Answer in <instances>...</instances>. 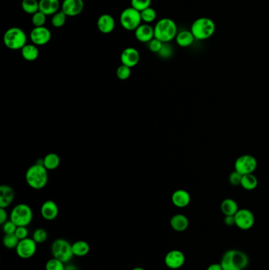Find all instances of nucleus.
Listing matches in <instances>:
<instances>
[{
    "instance_id": "1",
    "label": "nucleus",
    "mask_w": 269,
    "mask_h": 270,
    "mask_svg": "<svg viewBox=\"0 0 269 270\" xmlns=\"http://www.w3.org/2000/svg\"><path fill=\"white\" fill-rule=\"evenodd\" d=\"M248 256L238 249H229L224 253L220 264L223 270H244L248 265Z\"/></svg>"
},
{
    "instance_id": "2",
    "label": "nucleus",
    "mask_w": 269,
    "mask_h": 270,
    "mask_svg": "<svg viewBox=\"0 0 269 270\" xmlns=\"http://www.w3.org/2000/svg\"><path fill=\"white\" fill-rule=\"evenodd\" d=\"M25 180L27 184L34 190H41L45 187L48 181L47 168L39 164L32 165L25 173Z\"/></svg>"
},
{
    "instance_id": "3",
    "label": "nucleus",
    "mask_w": 269,
    "mask_h": 270,
    "mask_svg": "<svg viewBox=\"0 0 269 270\" xmlns=\"http://www.w3.org/2000/svg\"><path fill=\"white\" fill-rule=\"evenodd\" d=\"M178 34L176 23L168 18L161 19L154 26V37L163 43H169Z\"/></svg>"
},
{
    "instance_id": "4",
    "label": "nucleus",
    "mask_w": 269,
    "mask_h": 270,
    "mask_svg": "<svg viewBox=\"0 0 269 270\" xmlns=\"http://www.w3.org/2000/svg\"><path fill=\"white\" fill-rule=\"evenodd\" d=\"M190 31L193 33V37L195 40L204 41L207 40L213 36L216 31V24L213 20L202 17L199 19H196L192 24Z\"/></svg>"
},
{
    "instance_id": "5",
    "label": "nucleus",
    "mask_w": 269,
    "mask_h": 270,
    "mask_svg": "<svg viewBox=\"0 0 269 270\" xmlns=\"http://www.w3.org/2000/svg\"><path fill=\"white\" fill-rule=\"evenodd\" d=\"M26 33L18 27L7 29L3 35V43L6 48L11 50H19L27 44Z\"/></svg>"
},
{
    "instance_id": "6",
    "label": "nucleus",
    "mask_w": 269,
    "mask_h": 270,
    "mask_svg": "<svg viewBox=\"0 0 269 270\" xmlns=\"http://www.w3.org/2000/svg\"><path fill=\"white\" fill-rule=\"evenodd\" d=\"M53 258L64 262L65 264L70 262L74 257L72 244L65 239H57L52 243L51 247Z\"/></svg>"
},
{
    "instance_id": "7",
    "label": "nucleus",
    "mask_w": 269,
    "mask_h": 270,
    "mask_svg": "<svg viewBox=\"0 0 269 270\" xmlns=\"http://www.w3.org/2000/svg\"><path fill=\"white\" fill-rule=\"evenodd\" d=\"M33 217L32 208L23 203L15 206L10 214V220L18 227H27L33 221Z\"/></svg>"
},
{
    "instance_id": "8",
    "label": "nucleus",
    "mask_w": 269,
    "mask_h": 270,
    "mask_svg": "<svg viewBox=\"0 0 269 270\" xmlns=\"http://www.w3.org/2000/svg\"><path fill=\"white\" fill-rule=\"evenodd\" d=\"M142 21L140 11H137L132 6L125 8L120 15L121 25L127 31H135L137 28L142 25Z\"/></svg>"
},
{
    "instance_id": "9",
    "label": "nucleus",
    "mask_w": 269,
    "mask_h": 270,
    "mask_svg": "<svg viewBox=\"0 0 269 270\" xmlns=\"http://www.w3.org/2000/svg\"><path fill=\"white\" fill-rule=\"evenodd\" d=\"M257 167V159L252 155H243L234 162V170L243 175L253 173Z\"/></svg>"
},
{
    "instance_id": "10",
    "label": "nucleus",
    "mask_w": 269,
    "mask_h": 270,
    "mask_svg": "<svg viewBox=\"0 0 269 270\" xmlns=\"http://www.w3.org/2000/svg\"><path fill=\"white\" fill-rule=\"evenodd\" d=\"M234 219L237 228L243 231L252 228L255 224L254 214L247 208L238 209L236 214L234 215Z\"/></svg>"
},
{
    "instance_id": "11",
    "label": "nucleus",
    "mask_w": 269,
    "mask_h": 270,
    "mask_svg": "<svg viewBox=\"0 0 269 270\" xmlns=\"http://www.w3.org/2000/svg\"><path fill=\"white\" fill-rule=\"evenodd\" d=\"M37 243L33 238H26L19 241L17 246L16 254L19 258L22 259H29L33 258L37 249Z\"/></svg>"
},
{
    "instance_id": "12",
    "label": "nucleus",
    "mask_w": 269,
    "mask_h": 270,
    "mask_svg": "<svg viewBox=\"0 0 269 270\" xmlns=\"http://www.w3.org/2000/svg\"><path fill=\"white\" fill-rule=\"evenodd\" d=\"M186 262V256L179 249H172L165 255V263L166 267L171 270L182 268Z\"/></svg>"
},
{
    "instance_id": "13",
    "label": "nucleus",
    "mask_w": 269,
    "mask_h": 270,
    "mask_svg": "<svg viewBox=\"0 0 269 270\" xmlns=\"http://www.w3.org/2000/svg\"><path fill=\"white\" fill-rule=\"evenodd\" d=\"M51 39L52 33L45 26L34 27L30 33V40L37 46L45 45Z\"/></svg>"
},
{
    "instance_id": "14",
    "label": "nucleus",
    "mask_w": 269,
    "mask_h": 270,
    "mask_svg": "<svg viewBox=\"0 0 269 270\" xmlns=\"http://www.w3.org/2000/svg\"><path fill=\"white\" fill-rule=\"evenodd\" d=\"M84 6L83 0H63L62 11L66 14V16L75 17L83 12Z\"/></svg>"
},
{
    "instance_id": "15",
    "label": "nucleus",
    "mask_w": 269,
    "mask_h": 270,
    "mask_svg": "<svg viewBox=\"0 0 269 270\" xmlns=\"http://www.w3.org/2000/svg\"><path fill=\"white\" fill-rule=\"evenodd\" d=\"M120 59H121L122 64L132 68L140 61V53L136 48L129 47L123 51Z\"/></svg>"
},
{
    "instance_id": "16",
    "label": "nucleus",
    "mask_w": 269,
    "mask_h": 270,
    "mask_svg": "<svg viewBox=\"0 0 269 270\" xmlns=\"http://www.w3.org/2000/svg\"><path fill=\"white\" fill-rule=\"evenodd\" d=\"M136 39L142 43H148L154 38V27L148 24H142L134 31Z\"/></svg>"
},
{
    "instance_id": "17",
    "label": "nucleus",
    "mask_w": 269,
    "mask_h": 270,
    "mask_svg": "<svg viewBox=\"0 0 269 270\" xmlns=\"http://www.w3.org/2000/svg\"><path fill=\"white\" fill-rule=\"evenodd\" d=\"M41 214L44 220L54 221L59 215V207L54 201L47 200L43 202L41 208Z\"/></svg>"
},
{
    "instance_id": "18",
    "label": "nucleus",
    "mask_w": 269,
    "mask_h": 270,
    "mask_svg": "<svg viewBox=\"0 0 269 270\" xmlns=\"http://www.w3.org/2000/svg\"><path fill=\"white\" fill-rule=\"evenodd\" d=\"M97 28L99 31L103 34L112 33L115 28V19L108 14L101 15L97 20Z\"/></svg>"
},
{
    "instance_id": "19",
    "label": "nucleus",
    "mask_w": 269,
    "mask_h": 270,
    "mask_svg": "<svg viewBox=\"0 0 269 270\" xmlns=\"http://www.w3.org/2000/svg\"><path fill=\"white\" fill-rule=\"evenodd\" d=\"M190 194L185 190H177L173 193L171 202L178 208H185L190 203Z\"/></svg>"
},
{
    "instance_id": "20",
    "label": "nucleus",
    "mask_w": 269,
    "mask_h": 270,
    "mask_svg": "<svg viewBox=\"0 0 269 270\" xmlns=\"http://www.w3.org/2000/svg\"><path fill=\"white\" fill-rule=\"evenodd\" d=\"M15 199V190L8 185L0 187V208H7Z\"/></svg>"
},
{
    "instance_id": "21",
    "label": "nucleus",
    "mask_w": 269,
    "mask_h": 270,
    "mask_svg": "<svg viewBox=\"0 0 269 270\" xmlns=\"http://www.w3.org/2000/svg\"><path fill=\"white\" fill-rule=\"evenodd\" d=\"M60 0H40L39 11L44 15H54L60 10Z\"/></svg>"
},
{
    "instance_id": "22",
    "label": "nucleus",
    "mask_w": 269,
    "mask_h": 270,
    "mask_svg": "<svg viewBox=\"0 0 269 270\" xmlns=\"http://www.w3.org/2000/svg\"><path fill=\"white\" fill-rule=\"evenodd\" d=\"M171 228L178 232L184 231L189 227V219L183 214H175L170 221Z\"/></svg>"
},
{
    "instance_id": "23",
    "label": "nucleus",
    "mask_w": 269,
    "mask_h": 270,
    "mask_svg": "<svg viewBox=\"0 0 269 270\" xmlns=\"http://www.w3.org/2000/svg\"><path fill=\"white\" fill-rule=\"evenodd\" d=\"M194 37L190 30H183L179 32L175 37V41L178 45L182 48H187L191 45L194 42Z\"/></svg>"
},
{
    "instance_id": "24",
    "label": "nucleus",
    "mask_w": 269,
    "mask_h": 270,
    "mask_svg": "<svg viewBox=\"0 0 269 270\" xmlns=\"http://www.w3.org/2000/svg\"><path fill=\"white\" fill-rule=\"evenodd\" d=\"M220 208L224 216H234L239 209L238 203L232 198L224 199L221 203Z\"/></svg>"
},
{
    "instance_id": "25",
    "label": "nucleus",
    "mask_w": 269,
    "mask_h": 270,
    "mask_svg": "<svg viewBox=\"0 0 269 270\" xmlns=\"http://www.w3.org/2000/svg\"><path fill=\"white\" fill-rule=\"evenodd\" d=\"M21 56L26 61H35L39 57V50L35 44H25L21 49Z\"/></svg>"
},
{
    "instance_id": "26",
    "label": "nucleus",
    "mask_w": 269,
    "mask_h": 270,
    "mask_svg": "<svg viewBox=\"0 0 269 270\" xmlns=\"http://www.w3.org/2000/svg\"><path fill=\"white\" fill-rule=\"evenodd\" d=\"M74 255L76 257H84L90 251V245L84 240H78L72 244Z\"/></svg>"
},
{
    "instance_id": "27",
    "label": "nucleus",
    "mask_w": 269,
    "mask_h": 270,
    "mask_svg": "<svg viewBox=\"0 0 269 270\" xmlns=\"http://www.w3.org/2000/svg\"><path fill=\"white\" fill-rule=\"evenodd\" d=\"M257 185H258V180L253 173L243 175L241 186L242 187L244 188L245 190H254Z\"/></svg>"
},
{
    "instance_id": "28",
    "label": "nucleus",
    "mask_w": 269,
    "mask_h": 270,
    "mask_svg": "<svg viewBox=\"0 0 269 270\" xmlns=\"http://www.w3.org/2000/svg\"><path fill=\"white\" fill-rule=\"evenodd\" d=\"M60 165V158L56 153H48L43 158V166L47 170L56 169Z\"/></svg>"
},
{
    "instance_id": "29",
    "label": "nucleus",
    "mask_w": 269,
    "mask_h": 270,
    "mask_svg": "<svg viewBox=\"0 0 269 270\" xmlns=\"http://www.w3.org/2000/svg\"><path fill=\"white\" fill-rule=\"evenodd\" d=\"M21 8L26 14L34 15L39 11V2L37 0H22Z\"/></svg>"
},
{
    "instance_id": "30",
    "label": "nucleus",
    "mask_w": 269,
    "mask_h": 270,
    "mask_svg": "<svg viewBox=\"0 0 269 270\" xmlns=\"http://www.w3.org/2000/svg\"><path fill=\"white\" fill-rule=\"evenodd\" d=\"M20 239L17 237L15 234H6L2 239V244L7 249H16Z\"/></svg>"
},
{
    "instance_id": "31",
    "label": "nucleus",
    "mask_w": 269,
    "mask_h": 270,
    "mask_svg": "<svg viewBox=\"0 0 269 270\" xmlns=\"http://www.w3.org/2000/svg\"><path fill=\"white\" fill-rule=\"evenodd\" d=\"M66 15L62 11H58L52 15V24L55 28H61L66 21Z\"/></svg>"
},
{
    "instance_id": "32",
    "label": "nucleus",
    "mask_w": 269,
    "mask_h": 270,
    "mask_svg": "<svg viewBox=\"0 0 269 270\" xmlns=\"http://www.w3.org/2000/svg\"><path fill=\"white\" fill-rule=\"evenodd\" d=\"M141 17H142V21H144L146 24L154 21L156 19V12L154 9L152 7H148L144 11H141Z\"/></svg>"
},
{
    "instance_id": "33",
    "label": "nucleus",
    "mask_w": 269,
    "mask_h": 270,
    "mask_svg": "<svg viewBox=\"0 0 269 270\" xmlns=\"http://www.w3.org/2000/svg\"><path fill=\"white\" fill-rule=\"evenodd\" d=\"M46 270H65V263L60 260L53 258L46 262Z\"/></svg>"
},
{
    "instance_id": "34",
    "label": "nucleus",
    "mask_w": 269,
    "mask_h": 270,
    "mask_svg": "<svg viewBox=\"0 0 269 270\" xmlns=\"http://www.w3.org/2000/svg\"><path fill=\"white\" fill-rule=\"evenodd\" d=\"M47 237L48 235L45 229L37 228L33 231V239L37 244H43L47 241Z\"/></svg>"
},
{
    "instance_id": "35",
    "label": "nucleus",
    "mask_w": 269,
    "mask_h": 270,
    "mask_svg": "<svg viewBox=\"0 0 269 270\" xmlns=\"http://www.w3.org/2000/svg\"><path fill=\"white\" fill-rule=\"evenodd\" d=\"M131 6L137 11H142L148 7H150L152 0H131Z\"/></svg>"
},
{
    "instance_id": "36",
    "label": "nucleus",
    "mask_w": 269,
    "mask_h": 270,
    "mask_svg": "<svg viewBox=\"0 0 269 270\" xmlns=\"http://www.w3.org/2000/svg\"><path fill=\"white\" fill-rule=\"evenodd\" d=\"M47 20V15H44L43 13L38 11L33 15L32 17V23L34 27L44 26V24Z\"/></svg>"
},
{
    "instance_id": "37",
    "label": "nucleus",
    "mask_w": 269,
    "mask_h": 270,
    "mask_svg": "<svg viewBox=\"0 0 269 270\" xmlns=\"http://www.w3.org/2000/svg\"><path fill=\"white\" fill-rule=\"evenodd\" d=\"M129 66H125L124 64H122L121 66L118 67L116 70V74H117L118 79L120 80H126L129 79L130 74H131V70Z\"/></svg>"
},
{
    "instance_id": "38",
    "label": "nucleus",
    "mask_w": 269,
    "mask_h": 270,
    "mask_svg": "<svg viewBox=\"0 0 269 270\" xmlns=\"http://www.w3.org/2000/svg\"><path fill=\"white\" fill-rule=\"evenodd\" d=\"M163 44H164V43L162 42L154 37L152 41L148 43V49L150 50L151 52H154V53H159L161 48H162Z\"/></svg>"
},
{
    "instance_id": "39",
    "label": "nucleus",
    "mask_w": 269,
    "mask_h": 270,
    "mask_svg": "<svg viewBox=\"0 0 269 270\" xmlns=\"http://www.w3.org/2000/svg\"><path fill=\"white\" fill-rule=\"evenodd\" d=\"M159 56L164 59L170 58L173 54V48L168 43H164L162 48L159 52Z\"/></svg>"
},
{
    "instance_id": "40",
    "label": "nucleus",
    "mask_w": 269,
    "mask_h": 270,
    "mask_svg": "<svg viewBox=\"0 0 269 270\" xmlns=\"http://www.w3.org/2000/svg\"><path fill=\"white\" fill-rule=\"evenodd\" d=\"M242 178H243V175H241L240 173H238V171L234 170L229 175V182L231 185L234 187H237V186H241V182H242Z\"/></svg>"
},
{
    "instance_id": "41",
    "label": "nucleus",
    "mask_w": 269,
    "mask_h": 270,
    "mask_svg": "<svg viewBox=\"0 0 269 270\" xmlns=\"http://www.w3.org/2000/svg\"><path fill=\"white\" fill-rule=\"evenodd\" d=\"M2 225V231L4 232L5 235L6 234H15L17 228H18V226L15 225V223L11 221V220L6 221V223H4Z\"/></svg>"
},
{
    "instance_id": "42",
    "label": "nucleus",
    "mask_w": 269,
    "mask_h": 270,
    "mask_svg": "<svg viewBox=\"0 0 269 270\" xmlns=\"http://www.w3.org/2000/svg\"><path fill=\"white\" fill-rule=\"evenodd\" d=\"M15 234L16 235L17 237L19 238L20 240H21V239L28 238L29 231H28L26 227H18Z\"/></svg>"
},
{
    "instance_id": "43",
    "label": "nucleus",
    "mask_w": 269,
    "mask_h": 270,
    "mask_svg": "<svg viewBox=\"0 0 269 270\" xmlns=\"http://www.w3.org/2000/svg\"><path fill=\"white\" fill-rule=\"evenodd\" d=\"M8 213L6 212V208H0V224L3 225L7 221Z\"/></svg>"
},
{
    "instance_id": "44",
    "label": "nucleus",
    "mask_w": 269,
    "mask_h": 270,
    "mask_svg": "<svg viewBox=\"0 0 269 270\" xmlns=\"http://www.w3.org/2000/svg\"><path fill=\"white\" fill-rule=\"evenodd\" d=\"M224 222L227 226H234L235 225V219L234 216H225L224 219Z\"/></svg>"
},
{
    "instance_id": "45",
    "label": "nucleus",
    "mask_w": 269,
    "mask_h": 270,
    "mask_svg": "<svg viewBox=\"0 0 269 270\" xmlns=\"http://www.w3.org/2000/svg\"><path fill=\"white\" fill-rule=\"evenodd\" d=\"M206 270H223V268L220 263H214L210 265Z\"/></svg>"
},
{
    "instance_id": "46",
    "label": "nucleus",
    "mask_w": 269,
    "mask_h": 270,
    "mask_svg": "<svg viewBox=\"0 0 269 270\" xmlns=\"http://www.w3.org/2000/svg\"><path fill=\"white\" fill-rule=\"evenodd\" d=\"M65 270H78V267L73 264H68L65 266Z\"/></svg>"
},
{
    "instance_id": "47",
    "label": "nucleus",
    "mask_w": 269,
    "mask_h": 270,
    "mask_svg": "<svg viewBox=\"0 0 269 270\" xmlns=\"http://www.w3.org/2000/svg\"><path fill=\"white\" fill-rule=\"evenodd\" d=\"M145 270L144 268H142V267H135V268L133 269V270Z\"/></svg>"
},
{
    "instance_id": "48",
    "label": "nucleus",
    "mask_w": 269,
    "mask_h": 270,
    "mask_svg": "<svg viewBox=\"0 0 269 270\" xmlns=\"http://www.w3.org/2000/svg\"></svg>"
}]
</instances>
